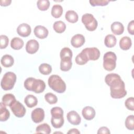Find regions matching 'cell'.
<instances>
[{
  "label": "cell",
  "mask_w": 134,
  "mask_h": 134,
  "mask_svg": "<svg viewBox=\"0 0 134 134\" xmlns=\"http://www.w3.org/2000/svg\"><path fill=\"white\" fill-rule=\"evenodd\" d=\"M12 2V1L11 0H4V1H3V0H1L0 1V5L2 6H8Z\"/></svg>",
  "instance_id": "cell-42"
},
{
  "label": "cell",
  "mask_w": 134,
  "mask_h": 134,
  "mask_svg": "<svg viewBox=\"0 0 134 134\" xmlns=\"http://www.w3.org/2000/svg\"><path fill=\"white\" fill-rule=\"evenodd\" d=\"M125 105L126 107L131 111L134 110V98L133 97H130L128 98L125 102Z\"/></svg>",
  "instance_id": "cell-38"
},
{
  "label": "cell",
  "mask_w": 134,
  "mask_h": 134,
  "mask_svg": "<svg viewBox=\"0 0 134 134\" xmlns=\"http://www.w3.org/2000/svg\"><path fill=\"white\" fill-rule=\"evenodd\" d=\"M16 75L12 72H6L3 76L1 82V86L3 90L8 91L12 90L16 81Z\"/></svg>",
  "instance_id": "cell-4"
},
{
  "label": "cell",
  "mask_w": 134,
  "mask_h": 134,
  "mask_svg": "<svg viewBox=\"0 0 134 134\" xmlns=\"http://www.w3.org/2000/svg\"><path fill=\"white\" fill-rule=\"evenodd\" d=\"M72 52L71 50L68 47H64L62 48L60 53V58H63L65 57H72Z\"/></svg>",
  "instance_id": "cell-36"
},
{
  "label": "cell",
  "mask_w": 134,
  "mask_h": 134,
  "mask_svg": "<svg viewBox=\"0 0 134 134\" xmlns=\"http://www.w3.org/2000/svg\"><path fill=\"white\" fill-rule=\"evenodd\" d=\"M75 62L76 64L79 65H84L89 60L85 54V53L81 51V53H80L75 58Z\"/></svg>",
  "instance_id": "cell-29"
},
{
  "label": "cell",
  "mask_w": 134,
  "mask_h": 134,
  "mask_svg": "<svg viewBox=\"0 0 134 134\" xmlns=\"http://www.w3.org/2000/svg\"><path fill=\"white\" fill-rule=\"evenodd\" d=\"M82 114L84 119L87 120H91L95 117L96 113L92 107L86 106L82 109Z\"/></svg>",
  "instance_id": "cell-15"
},
{
  "label": "cell",
  "mask_w": 134,
  "mask_h": 134,
  "mask_svg": "<svg viewBox=\"0 0 134 134\" xmlns=\"http://www.w3.org/2000/svg\"><path fill=\"white\" fill-rule=\"evenodd\" d=\"M112 32L116 35H120L124 31L123 24L119 21H115L111 24L110 26Z\"/></svg>",
  "instance_id": "cell-16"
},
{
  "label": "cell",
  "mask_w": 134,
  "mask_h": 134,
  "mask_svg": "<svg viewBox=\"0 0 134 134\" xmlns=\"http://www.w3.org/2000/svg\"><path fill=\"white\" fill-rule=\"evenodd\" d=\"M126 127L130 130L134 129V116L133 115L128 116L125 120Z\"/></svg>",
  "instance_id": "cell-34"
},
{
  "label": "cell",
  "mask_w": 134,
  "mask_h": 134,
  "mask_svg": "<svg viewBox=\"0 0 134 134\" xmlns=\"http://www.w3.org/2000/svg\"><path fill=\"white\" fill-rule=\"evenodd\" d=\"M24 102L28 107L32 108L37 105L38 99L37 97L34 95L29 94L25 97Z\"/></svg>",
  "instance_id": "cell-21"
},
{
  "label": "cell",
  "mask_w": 134,
  "mask_h": 134,
  "mask_svg": "<svg viewBox=\"0 0 134 134\" xmlns=\"http://www.w3.org/2000/svg\"><path fill=\"white\" fill-rule=\"evenodd\" d=\"M105 83L110 86V96L115 99L124 97L127 95L125 84L120 75L116 73H110L106 75Z\"/></svg>",
  "instance_id": "cell-1"
},
{
  "label": "cell",
  "mask_w": 134,
  "mask_h": 134,
  "mask_svg": "<svg viewBox=\"0 0 134 134\" xmlns=\"http://www.w3.org/2000/svg\"><path fill=\"white\" fill-rule=\"evenodd\" d=\"M39 48L38 42L35 39H31L28 41L26 45V52L29 54H34L37 52Z\"/></svg>",
  "instance_id": "cell-12"
},
{
  "label": "cell",
  "mask_w": 134,
  "mask_h": 134,
  "mask_svg": "<svg viewBox=\"0 0 134 134\" xmlns=\"http://www.w3.org/2000/svg\"><path fill=\"white\" fill-rule=\"evenodd\" d=\"M65 17L66 20L71 23H75L77 22L79 19L77 14L72 10L67 11L65 13Z\"/></svg>",
  "instance_id": "cell-22"
},
{
  "label": "cell",
  "mask_w": 134,
  "mask_h": 134,
  "mask_svg": "<svg viewBox=\"0 0 134 134\" xmlns=\"http://www.w3.org/2000/svg\"><path fill=\"white\" fill-rule=\"evenodd\" d=\"M132 45L131 39L128 36H125L121 38L119 41L120 48L123 50L129 49Z\"/></svg>",
  "instance_id": "cell-18"
},
{
  "label": "cell",
  "mask_w": 134,
  "mask_h": 134,
  "mask_svg": "<svg viewBox=\"0 0 134 134\" xmlns=\"http://www.w3.org/2000/svg\"><path fill=\"white\" fill-rule=\"evenodd\" d=\"M117 57L116 54L111 51H108L103 56V67L108 71L114 70L116 66Z\"/></svg>",
  "instance_id": "cell-5"
},
{
  "label": "cell",
  "mask_w": 134,
  "mask_h": 134,
  "mask_svg": "<svg viewBox=\"0 0 134 134\" xmlns=\"http://www.w3.org/2000/svg\"><path fill=\"white\" fill-rule=\"evenodd\" d=\"M1 63L3 66L5 68H9L14 64V60L12 55L5 54L2 57Z\"/></svg>",
  "instance_id": "cell-20"
},
{
  "label": "cell",
  "mask_w": 134,
  "mask_h": 134,
  "mask_svg": "<svg viewBox=\"0 0 134 134\" xmlns=\"http://www.w3.org/2000/svg\"><path fill=\"white\" fill-rule=\"evenodd\" d=\"M68 133H74V134H76V133H78V134H79V133H80V131H79V130L78 129H75V128H73V129H70L68 132H67Z\"/></svg>",
  "instance_id": "cell-43"
},
{
  "label": "cell",
  "mask_w": 134,
  "mask_h": 134,
  "mask_svg": "<svg viewBox=\"0 0 134 134\" xmlns=\"http://www.w3.org/2000/svg\"><path fill=\"white\" fill-rule=\"evenodd\" d=\"M32 120L35 123H39L42 121L44 118V111L41 108H36L34 109L31 114Z\"/></svg>",
  "instance_id": "cell-9"
},
{
  "label": "cell",
  "mask_w": 134,
  "mask_h": 134,
  "mask_svg": "<svg viewBox=\"0 0 134 134\" xmlns=\"http://www.w3.org/2000/svg\"><path fill=\"white\" fill-rule=\"evenodd\" d=\"M51 122L54 128H60L63 125L64 122L63 116L60 117H52L51 119Z\"/></svg>",
  "instance_id": "cell-28"
},
{
  "label": "cell",
  "mask_w": 134,
  "mask_h": 134,
  "mask_svg": "<svg viewBox=\"0 0 134 134\" xmlns=\"http://www.w3.org/2000/svg\"><path fill=\"white\" fill-rule=\"evenodd\" d=\"M49 86L58 93H63L66 90V84L60 76L58 75H51L48 81Z\"/></svg>",
  "instance_id": "cell-3"
},
{
  "label": "cell",
  "mask_w": 134,
  "mask_h": 134,
  "mask_svg": "<svg viewBox=\"0 0 134 134\" xmlns=\"http://www.w3.org/2000/svg\"><path fill=\"white\" fill-rule=\"evenodd\" d=\"M85 38L81 34H76L72 37L71 40V45L74 48H80L85 43Z\"/></svg>",
  "instance_id": "cell-14"
},
{
  "label": "cell",
  "mask_w": 134,
  "mask_h": 134,
  "mask_svg": "<svg viewBox=\"0 0 134 134\" xmlns=\"http://www.w3.org/2000/svg\"><path fill=\"white\" fill-rule=\"evenodd\" d=\"M44 99L50 104H54L58 102L57 96L52 93H48L44 95Z\"/></svg>",
  "instance_id": "cell-33"
},
{
  "label": "cell",
  "mask_w": 134,
  "mask_h": 134,
  "mask_svg": "<svg viewBox=\"0 0 134 134\" xmlns=\"http://www.w3.org/2000/svg\"><path fill=\"white\" fill-rule=\"evenodd\" d=\"M53 28L56 32L61 34L65 30L66 25L65 23L61 20L57 21L53 24Z\"/></svg>",
  "instance_id": "cell-26"
},
{
  "label": "cell",
  "mask_w": 134,
  "mask_h": 134,
  "mask_svg": "<svg viewBox=\"0 0 134 134\" xmlns=\"http://www.w3.org/2000/svg\"><path fill=\"white\" fill-rule=\"evenodd\" d=\"M127 29H128V32L130 35H133V34H134V21L133 20L129 23L128 27H127Z\"/></svg>",
  "instance_id": "cell-40"
},
{
  "label": "cell",
  "mask_w": 134,
  "mask_h": 134,
  "mask_svg": "<svg viewBox=\"0 0 134 134\" xmlns=\"http://www.w3.org/2000/svg\"><path fill=\"white\" fill-rule=\"evenodd\" d=\"M0 40H1L0 48L1 49L6 48L8 44V42H9L8 38L5 35H2L0 36Z\"/></svg>",
  "instance_id": "cell-39"
},
{
  "label": "cell",
  "mask_w": 134,
  "mask_h": 134,
  "mask_svg": "<svg viewBox=\"0 0 134 134\" xmlns=\"http://www.w3.org/2000/svg\"><path fill=\"white\" fill-rule=\"evenodd\" d=\"M10 108L14 115L18 118L24 117L26 114V108L19 101H14L10 106Z\"/></svg>",
  "instance_id": "cell-7"
},
{
  "label": "cell",
  "mask_w": 134,
  "mask_h": 134,
  "mask_svg": "<svg viewBox=\"0 0 134 134\" xmlns=\"http://www.w3.org/2000/svg\"><path fill=\"white\" fill-rule=\"evenodd\" d=\"M51 15L55 18H58L60 17L63 13V8L60 5H54L52 6L51 9Z\"/></svg>",
  "instance_id": "cell-25"
},
{
  "label": "cell",
  "mask_w": 134,
  "mask_h": 134,
  "mask_svg": "<svg viewBox=\"0 0 134 134\" xmlns=\"http://www.w3.org/2000/svg\"><path fill=\"white\" fill-rule=\"evenodd\" d=\"M10 116V113L6 107V106L3 103H0V121H5Z\"/></svg>",
  "instance_id": "cell-19"
},
{
  "label": "cell",
  "mask_w": 134,
  "mask_h": 134,
  "mask_svg": "<svg viewBox=\"0 0 134 134\" xmlns=\"http://www.w3.org/2000/svg\"><path fill=\"white\" fill-rule=\"evenodd\" d=\"M34 32L35 35L39 39H44L47 38L49 34L48 30L45 27L40 25L35 27Z\"/></svg>",
  "instance_id": "cell-13"
},
{
  "label": "cell",
  "mask_w": 134,
  "mask_h": 134,
  "mask_svg": "<svg viewBox=\"0 0 134 134\" xmlns=\"http://www.w3.org/2000/svg\"><path fill=\"white\" fill-rule=\"evenodd\" d=\"M50 112L52 117H60L63 116V110L60 107H54L52 108Z\"/></svg>",
  "instance_id": "cell-35"
},
{
  "label": "cell",
  "mask_w": 134,
  "mask_h": 134,
  "mask_svg": "<svg viewBox=\"0 0 134 134\" xmlns=\"http://www.w3.org/2000/svg\"><path fill=\"white\" fill-rule=\"evenodd\" d=\"M117 40L115 36L111 34L107 35L104 39V43L105 46L108 48L114 47L116 44Z\"/></svg>",
  "instance_id": "cell-24"
},
{
  "label": "cell",
  "mask_w": 134,
  "mask_h": 134,
  "mask_svg": "<svg viewBox=\"0 0 134 134\" xmlns=\"http://www.w3.org/2000/svg\"><path fill=\"white\" fill-rule=\"evenodd\" d=\"M72 65V58L65 57L61 58L60 69L63 71H68L71 69Z\"/></svg>",
  "instance_id": "cell-17"
},
{
  "label": "cell",
  "mask_w": 134,
  "mask_h": 134,
  "mask_svg": "<svg viewBox=\"0 0 134 134\" xmlns=\"http://www.w3.org/2000/svg\"><path fill=\"white\" fill-rule=\"evenodd\" d=\"M38 8L42 11L47 10L50 6V2L48 0H39L37 2Z\"/></svg>",
  "instance_id": "cell-32"
},
{
  "label": "cell",
  "mask_w": 134,
  "mask_h": 134,
  "mask_svg": "<svg viewBox=\"0 0 134 134\" xmlns=\"http://www.w3.org/2000/svg\"><path fill=\"white\" fill-rule=\"evenodd\" d=\"M68 121L73 125H79L81 121V118L79 114L74 110L69 111L66 115Z\"/></svg>",
  "instance_id": "cell-11"
},
{
  "label": "cell",
  "mask_w": 134,
  "mask_h": 134,
  "mask_svg": "<svg viewBox=\"0 0 134 134\" xmlns=\"http://www.w3.org/2000/svg\"><path fill=\"white\" fill-rule=\"evenodd\" d=\"M39 71L42 74L48 75L51 73L52 67L47 63H42L39 66Z\"/></svg>",
  "instance_id": "cell-31"
},
{
  "label": "cell",
  "mask_w": 134,
  "mask_h": 134,
  "mask_svg": "<svg viewBox=\"0 0 134 134\" xmlns=\"http://www.w3.org/2000/svg\"><path fill=\"white\" fill-rule=\"evenodd\" d=\"M24 87L28 91H32L35 93H41L45 90L46 84L42 80L31 77L25 80Z\"/></svg>",
  "instance_id": "cell-2"
},
{
  "label": "cell",
  "mask_w": 134,
  "mask_h": 134,
  "mask_svg": "<svg viewBox=\"0 0 134 134\" xmlns=\"http://www.w3.org/2000/svg\"><path fill=\"white\" fill-rule=\"evenodd\" d=\"M82 22L88 31H94L97 27V21L91 14H84L82 17Z\"/></svg>",
  "instance_id": "cell-6"
},
{
  "label": "cell",
  "mask_w": 134,
  "mask_h": 134,
  "mask_svg": "<svg viewBox=\"0 0 134 134\" xmlns=\"http://www.w3.org/2000/svg\"><path fill=\"white\" fill-rule=\"evenodd\" d=\"M89 2L92 6H104L108 5V4L109 3V1L107 0H90Z\"/></svg>",
  "instance_id": "cell-37"
},
{
  "label": "cell",
  "mask_w": 134,
  "mask_h": 134,
  "mask_svg": "<svg viewBox=\"0 0 134 134\" xmlns=\"http://www.w3.org/2000/svg\"><path fill=\"white\" fill-rule=\"evenodd\" d=\"M110 132L109 131V129L106 127H102L99 128L97 131V133H106V134H109L110 133Z\"/></svg>",
  "instance_id": "cell-41"
},
{
  "label": "cell",
  "mask_w": 134,
  "mask_h": 134,
  "mask_svg": "<svg viewBox=\"0 0 134 134\" xmlns=\"http://www.w3.org/2000/svg\"><path fill=\"white\" fill-rule=\"evenodd\" d=\"M82 51L85 53L88 60L95 61L98 60L100 57V51L95 47L86 48L82 50Z\"/></svg>",
  "instance_id": "cell-8"
},
{
  "label": "cell",
  "mask_w": 134,
  "mask_h": 134,
  "mask_svg": "<svg viewBox=\"0 0 134 134\" xmlns=\"http://www.w3.org/2000/svg\"><path fill=\"white\" fill-rule=\"evenodd\" d=\"M16 98L12 94H6L2 97V102L5 106H10L14 101Z\"/></svg>",
  "instance_id": "cell-30"
},
{
  "label": "cell",
  "mask_w": 134,
  "mask_h": 134,
  "mask_svg": "<svg viewBox=\"0 0 134 134\" xmlns=\"http://www.w3.org/2000/svg\"><path fill=\"white\" fill-rule=\"evenodd\" d=\"M36 133H42L49 134L51 131V128L50 126L46 123H43L41 125H38L36 127Z\"/></svg>",
  "instance_id": "cell-27"
},
{
  "label": "cell",
  "mask_w": 134,
  "mask_h": 134,
  "mask_svg": "<svg viewBox=\"0 0 134 134\" xmlns=\"http://www.w3.org/2000/svg\"><path fill=\"white\" fill-rule=\"evenodd\" d=\"M24 41L20 38L14 37L10 41L11 48L14 50H19L24 46Z\"/></svg>",
  "instance_id": "cell-23"
},
{
  "label": "cell",
  "mask_w": 134,
  "mask_h": 134,
  "mask_svg": "<svg viewBox=\"0 0 134 134\" xmlns=\"http://www.w3.org/2000/svg\"><path fill=\"white\" fill-rule=\"evenodd\" d=\"M31 32L30 26L26 23L20 24L17 28V32L21 37H27L29 36Z\"/></svg>",
  "instance_id": "cell-10"
}]
</instances>
